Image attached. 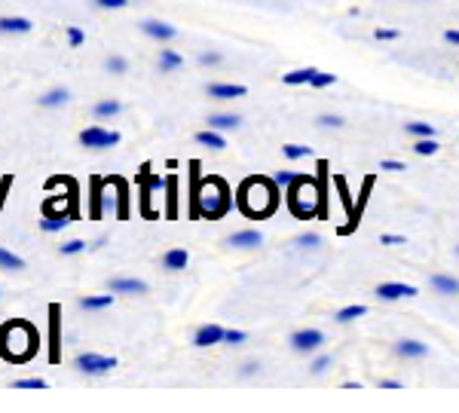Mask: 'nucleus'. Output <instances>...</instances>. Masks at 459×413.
I'll use <instances>...</instances> for the list:
<instances>
[{
    "mask_svg": "<svg viewBox=\"0 0 459 413\" xmlns=\"http://www.w3.org/2000/svg\"><path fill=\"white\" fill-rule=\"evenodd\" d=\"M364 312H367V310H364L362 303H356V306H346V310H340V312H337V321H340V325H349V321L362 318Z\"/></svg>",
    "mask_w": 459,
    "mask_h": 413,
    "instance_id": "nucleus-25",
    "label": "nucleus"
},
{
    "mask_svg": "<svg viewBox=\"0 0 459 413\" xmlns=\"http://www.w3.org/2000/svg\"><path fill=\"white\" fill-rule=\"evenodd\" d=\"M116 141H120V132H108V129H101V126H89L80 132V144L89 150H108V147H114Z\"/></svg>",
    "mask_w": 459,
    "mask_h": 413,
    "instance_id": "nucleus-1",
    "label": "nucleus"
},
{
    "mask_svg": "<svg viewBox=\"0 0 459 413\" xmlns=\"http://www.w3.org/2000/svg\"><path fill=\"white\" fill-rule=\"evenodd\" d=\"M327 367H331V355H319L316 362H312V367H310V371H312V373H325Z\"/></svg>",
    "mask_w": 459,
    "mask_h": 413,
    "instance_id": "nucleus-37",
    "label": "nucleus"
},
{
    "mask_svg": "<svg viewBox=\"0 0 459 413\" xmlns=\"http://www.w3.org/2000/svg\"><path fill=\"white\" fill-rule=\"evenodd\" d=\"M34 28L31 18H22V16H3L0 18V34H28Z\"/></svg>",
    "mask_w": 459,
    "mask_h": 413,
    "instance_id": "nucleus-8",
    "label": "nucleus"
},
{
    "mask_svg": "<svg viewBox=\"0 0 459 413\" xmlns=\"http://www.w3.org/2000/svg\"><path fill=\"white\" fill-rule=\"evenodd\" d=\"M141 31H144L147 37H153V40H160V43H169L175 34H178L172 25H169V22H160V18H144V22H141Z\"/></svg>",
    "mask_w": 459,
    "mask_h": 413,
    "instance_id": "nucleus-4",
    "label": "nucleus"
},
{
    "mask_svg": "<svg viewBox=\"0 0 459 413\" xmlns=\"http://www.w3.org/2000/svg\"><path fill=\"white\" fill-rule=\"evenodd\" d=\"M110 291H116V294H144V291H147V285H144L141 279H126V275H120V279H110Z\"/></svg>",
    "mask_w": 459,
    "mask_h": 413,
    "instance_id": "nucleus-11",
    "label": "nucleus"
},
{
    "mask_svg": "<svg viewBox=\"0 0 459 413\" xmlns=\"http://www.w3.org/2000/svg\"><path fill=\"white\" fill-rule=\"evenodd\" d=\"M429 285L435 288V291H441V294H459V279H454V275L438 273V275H432V279H429Z\"/></svg>",
    "mask_w": 459,
    "mask_h": 413,
    "instance_id": "nucleus-15",
    "label": "nucleus"
},
{
    "mask_svg": "<svg viewBox=\"0 0 459 413\" xmlns=\"http://www.w3.org/2000/svg\"><path fill=\"white\" fill-rule=\"evenodd\" d=\"M404 129L413 138H435V126H429V123H408Z\"/></svg>",
    "mask_w": 459,
    "mask_h": 413,
    "instance_id": "nucleus-26",
    "label": "nucleus"
},
{
    "mask_svg": "<svg viewBox=\"0 0 459 413\" xmlns=\"http://www.w3.org/2000/svg\"><path fill=\"white\" fill-rule=\"evenodd\" d=\"M101 187H104L101 178L92 181V208H89V218H101Z\"/></svg>",
    "mask_w": 459,
    "mask_h": 413,
    "instance_id": "nucleus-22",
    "label": "nucleus"
},
{
    "mask_svg": "<svg viewBox=\"0 0 459 413\" xmlns=\"http://www.w3.org/2000/svg\"><path fill=\"white\" fill-rule=\"evenodd\" d=\"M25 266V260L18 258V254H12V251H6V248H0V270H22Z\"/></svg>",
    "mask_w": 459,
    "mask_h": 413,
    "instance_id": "nucleus-23",
    "label": "nucleus"
},
{
    "mask_svg": "<svg viewBox=\"0 0 459 413\" xmlns=\"http://www.w3.org/2000/svg\"><path fill=\"white\" fill-rule=\"evenodd\" d=\"M377 40H398L401 37V31H395V28H377Z\"/></svg>",
    "mask_w": 459,
    "mask_h": 413,
    "instance_id": "nucleus-36",
    "label": "nucleus"
},
{
    "mask_svg": "<svg viewBox=\"0 0 459 413\" xmlns=\"http://www.w3.org/2000/svg\"><path fill=\"white\" fill-rule=\"evenodd\" d=\"M208 126L218 129V132H227V129H239L242 116L239 114H212L208 116Z\"/></svg>",
    "mask_w": 459,
    "mask_h": 413,
    "instance_id": "nucleus-12",
    "label": "nucleus"
},
{
    "mask_svg": "<svg viewBox=\"0 0 459 413\" xmlns=\"http://www.w3.org/2000/svg\"><path fill=\"white\" fill-rule=\"evenodd\" d=\"M80 251H86V242H83V239H71V242H64V245H62L64 258H71V254H80Z\"/></svg>",
    "mask_w": 459,
    "mask_h": 413,
    "instance_id": "nucleus-30",
    "label": "nucleus"
},
{
    "mask_svg": "<svg viewBox=\"0 0 459 413\" xmlns=\"http://www.w3.org/2000/svg\"><path fill=\"white\" fill-rule=\"evenodd\" d=\"M108 71H110V74H123V71H126V58L110 55L108 58Z\"/></svg>",
    "mask_w": 459,
    "mask_h": 413,
    "instance_id": "nucleus-34",
    "label": "nucleus"
},
{
    "mask_svg": "<svg viewBox=\"0 0 459 413\" xmlns=\"http://www.w3.org/2000/svg\"><path fill=\"white\" fill-rule=\"evenodd\" d=\"M380 386H383V389H398V386H401V383H398V379H383V383H380Z\"/></svg>",
    "mask_w": 459,
    "mask_h": 413,
    "instance_id": "nucleus-46",
    "label": "nucleus"
},
{
    "mask_svg": "<svg viewBox=\"0 0 459 413\" xmlns=\"http://www.w3.org/2000/svg\"><path fill=\"white\" fill-rule=\"evenodd\" d=\"M129 0H95V6H101V10H123Z\"/></svg>",
    "mask_w": 459,
    "mask_h": 413,
    "instance_id": "nucleus-38",
    "label": "nucleus"
},
{
    "mask_svg": "<svg viewBox=\"0 0 459 413\" xmlns=\"http://www.w3.org/2000/svg\"><path fill=\"white\" fill-rule=\"evenodd\" d=\"M316 74H319V68H297V71H288V74H285V86H303V83H310Z\"/></svg>",
    "mask_w": 459,
    "mask_h": 413,
    "instance_id": "nucleus-17",
    "label": "nucleus"
},
{
    "mask_svg": "<svg viewBox=\"0 0 459 413\" xmlns=\"http://www.w3.org/2000/svg\"><path fill=\"white\" fill-rule=\"evenodd\" d=\"M224 327L221 325H202L199 331H196V337H193V343L196 346H202V349H206V346H214V343H224Z\"/></svg>",
    "mask_w": 459,
    "mask_h": 413,
    "instance_id": "nucleus-7",
    "label": "nucleus"
},
{
    "mask_svg": "<svg viewBox=\"0 0 459 413\" xmlns=\"http://www.w3.org/2000/svg\"><path fill=\"white\" fill-rule=\"evenodd\" d=\"M404 236H395V233H389V236H383V245H404Z\"/></svg>",
    "mask_w": 459,
    "mask_h": 413,
    "instance_id": "nucleus-43",
    "label": "nucleus"
},
{
    "mask_svg": "<svg viewBox=\"0 0 459 413\" xmlns=\"http://www.w3.org/2000/svg\"><path fill=\"white\" fill-rule=\"evenodd\" d=\"M297 245H300V248H319L321 239H319V236H300Z\"/></svg>",
    "mask_w": 459,
    "mask_h": 413,
    "instance_id": "nucleus-40",
    "label": "nucleus"
},
{
    "mask_svg": "<svg viewBox=\"0 0 459 413\" xmlns=\"http://www.w3.org/2000/svg\"><path fill=\"white\" fill-rule=\"evenodd\" d=\"M227 242L233 248H258L260 242H264V236H260L258 229H239V233H233Z\"/></svg>",
    "mask_w": 459,
    "mask_h": 413,
    "instance_id": "nucleus-9",
    "label": "nucleus"
},
{
    "mask_svg": "<svg viewBox=\"0 0 459 413\" xmlns=\"http://www.w3.org/2000/svg\"><path fill=\"white\" fill-rule=\"evenodd\" d=\"M187 251H184V248H172V251H166L162 254V270H169V273H181L184 266H187Z\"/></svg>",
    "mask_w": 459,
    "mask_h": 413,
    "instance_id": "nucleus-10",
    "label": "nucleus"
},
{
    "mask_svg": "<svg viewBox=\"0 0 459 413\" xmlns=\"http://www.w3.org/2000/svg\"><path fill=\"white\" fill-rule=\"evenodd\" d=\"M199 64H221L218 52H199Z\"/></svg>",
    "mask_w": 459,
    "mask_h": 413,
    "instance_id": "nucleus-41",
    "label": "nucleus"
},
{
    "mask_svg": "<svg viewBox=\"0 0 459 413\" xmlns=\"http://www.w3.org/2000/svg\"><path fill=\"white\" fill-rule=\"evenodd\" d=\"M16 389H46V379L40 377H25V379H16Z\"/></svg>",
    "mask_w": 459,
    "mask_h": 413,
    "instance_id": "nucleus-28",
    "label": "nucleus"
},
{
    "mask_svg": "<svg viewBox=\"0 0 459 413\" xmlns=\"http://www.w3.org/2000/svg\"><path fill=\"white\" fill-rule=\"evenodd\" d=\"M282 153H285L288 160H303V156L312 153V147H306V144H285V147H282Z\"/></svg>",
    "mask_w": 459,
    "mask_h": 413,
    "instance_id": "nucleus-27",
    "label": "nucleus"
},
{
    "mask_svg": "<svg viewBox=\"0 0 459 413\" xmlns=\"http://www.w3.org/2000/svg\"><path fill=\"white\" fill-rule=\"evenodd\" d=\"M68 43H71V46H83V43H86V34H83V28L71 25V28H68Z\"/></svg>",
    "mask_w": 459,
    "mask_h": 413,
    "instance_id": "nucleus-32",
    "label": "nucleus"
},
{
    "mask_svg": "<svg viewBox=\"0 0 459 413\" xmlns=\"http://www.w3.org/2000/svg\"><path fill=\"white\" fill-rule=\"evenodd\" d=\"M68 224H71V214H55V218H46V214H43L40 229H43V233H62Z\"/></svg>",
    "mask_w": 459,
    "mask_h": 413,
    "instance_id": "nucleus-20",
    "label": "nucleus"
},
{
    "mask_svg": "<svg viewBox=\"0 0 459 413\" xmlns=\"http://www.w3.org/2000/svg\"><path fill=\"white\" fill-rule=\"evenodd\" d=\"M380 300H401V297H417V288L404 285V281H386V285L377 288Z\"/></svg>",
    "mask_w": 459,
    "mask_h": 413,
    "instance_id": "nucleus-5",
    "label": "nucleus"
},
{
    "mask_svg": "<svg viewBox=\"0 0 459 413\" xmlns=\"http://www.w3.org/2000/svg\"><path fill=\"white\" fill-rule=\"evenodd\" d=\"M160 68L162 71H178V68H184V58L175 49H162L160 52Z\"/></svg>",
    "mask_w": 459,
    "mask_h": 413,
    "instance_id": "nucleus-21",
    "label": "nucleus"
},
{
    "mask_svg": "<svg viewBox=\"0 0 459 413\" xmlns=\"http://www.w3.org/2000/svg\"><path fill=\"white\" fill-rule=\"evenodd\" d=\"M77 367H80L86 377H104V373H110L116 367V358L98 355V352H86V355L77 358Z\"/></svg>",
    "mask_w": 459,
    "mask_h": 413,
    "instance_id": "nucleus-2",
    "label": "nucleus"
},
{
    "mask_svg": "<svg viewBox=\"0 0 459 413\" xmlns=\"http://www.w3.org/2000/svg\"><path fill=\"white\" fill-rule=\"evenodd\" d=\"M120 110H123V104L116 101V98H104V101L95 104V110H92V114H95L98 120H108V116H116Z\"/></svg>",
    "mask_w": 459,
    "mask_h": 413,
    "instance_id": "nucleus-18",
    "label": "nucleus"
},
{
    "mask_svg": "<svg viewBox=\"0 0 459 413\" xmlns=\"http://www.w3.org/2000/svg\"><path fill=\"white\" fill-rule=\"evenodd\" d=\"M208 95L218 98V101H233V98H242L245 95V86H239V83H208Z\"/></svg>",
    "mask_w": 459,
    "mask_h": 413,
    "instance_id": "nucleus-6",
    "label": "nucleus"
},
{
    "mask_svg": "<svg viewBox=\"0 0 459 413\" xmlns=\"http://www.w3.org/2000/svg\"><path fill=\"white\" fill-rule=\"evenodd\" d=\"M71 101V92L68 89H49L46 95H40V108H62V104Z\"/></svg>",
    "mask_w": 459,
    "mask_h": 413,
    "instance_id": "nucleus-16",
    "label": "nucleus"
},
{
    "mask_svg": "<svg viewBox=\"0 0 459 413\" xmlns=\"http://www.w3.org/2000/svg\"><path fill=\"white\" fill-rule=\"evenodd\" d=\"M334 83H337V77H334V74H321V71H319V74L310 80V86H316V89H325V86H334Z\"/></svg>",
    "mask_w": 459,
    "mask_h": 413,
    "instance_id": "nucleus-31",
    "label": "nucleus"
},
{
    "mask_svg": "<svg viewBox=\"0 0 459 413\" xmlns=\"http://www.w3.org/2000/svg\"><path fill=\"white\" fill-rule=\"evenodd\" d=\"M325 343V334L316 331V327H306V331H297L291 337V346L297 352H312V349H319V346Z\"/></svg>",
    "mask_w": 459,
    "mask_h": 413,
    "instance_id": "nucleus-3",
    "label": "nucleus"
},
{
    "mask_svg": "<svg viewBox=\"0 0 459 413\" xmlns=\"http://www.w3.org/2000/svg\"><path fill=\"white\" fill-rule=\"evenodd\" d=\"M258 371H260V364H254V362H251V364L242 367V377H251V373H258Z\"/></svg>",
    "mask_w": 459,
    "mask_h": 413,
    "instance_id": "nucleus-45",
    "label": "nucleus"
},
{
    "mask_svg": "<svg viewBox=\"0 0 459 413\" xmlns=\"http://www.w3.org/2000/svg\"><path fill=\"white\" fill-rule=\"evenodd\" d=\"M196 141H199L202 147H212V150H224V147H227L224 135H221L218 129H212V126H208L206 132H196Z\"/></svg>",
    "mask_w": 459,
    "mask_h": 413,
    "instance_id": "nucleus-14",
    "label": "nucleus"
},
{
    "mask_svg": "<svg viewBox=\"0 0 459 413\" xmlns=\"http://www.w3.org/2000/svg\"><path fill=\"white\" fill-rule=\"evenodd\" d=\"M380 166H383L386 172H401L404 162H398V160H386V162H380Z\"/></svg>",
    "mask_w": 459,
    "mask_h": 413,
    "instance_id": "nucleus-42",
    "label": "nucleus"
},
{
    "mask_svg": "<svg viewBox=\"0 0 459 413\" xmlns=\"http://www.w3.org/2000/svg\"><path fill=\"white\" fill-rule=\"evenodd\" d=\"M166 187H169V218H175V214H178V193H175V190H178V178H166Z\"/></svg>",
    "mask_w": 459,
    "mask_h": 413,
    "instance_id": "nucleus-24",
    "label": "nucleus"
},
{
    "mask_svg": "<svg viewBox=\"0 0 459 413\" xmlns=\"http://www.w3.org/2000/svg\"><path fill=\"white\" fill-rule=\"evenodd\" d=\"M398 355L401 358H425L429 355V346L419 343V340H401V343H398Z\"/></svg>",
    "mask_w": 459,
    "mask_h": 413,
    "instance_id": "nucleus-13",
    "label": "nucleus"
},
{
    "mask_svg": "<svg viewBox=\"0 0 459 413\" xmlns=\"http://www.w3.org/2000/svg\"><path fill=\"white\" fill-rule=\"evenodd\" d=\"M245 337H248L245 331H227V334H224V343H230V346H239V343H245Z\"/></svg>",
    "mask_w": 459,
    "mask_h": 413,
    "instance_id": "nucleus-35",
    "label": "nucleus"
},
{
    "mask_svg": "<svg viewBox=\"0 0 459 413\" xmlns=\"http://www.w3.org/2000/svg\"><path fill=\"white\" fill-rule=\"evenodd\" d=\"M319 126H334V129H340V126H343V116H334V114L319 116Z\"/></svg>",
    "mask_w": 459,
    "mask_h": 413,
    "instance_id": "nucleus-39",
    "label": "nucleus"
},
{
    "mask_svg": "<svg viewBox=\"0 0 459 413\" xmlns=\"http://www.w3.org/2000/svg\"><path fill=\"white\" fill-rule=\"evenodd\" d=\"M444 40H447V43H454V46H459V28H450L447 34H444Z\"/></svg>",
    "mask_w": 459,
    "mask_h": 413,
    "instance_id": "nucleus-44",
    "label": "nucleus"
},
{
    "mask_svg": "<svg viewBox=\"0 0 459 413\" xmlns=\"http://www.w3.org/2000/svg\"><path fill=\"white\" fill-rule=\"evenodd\" d=\"M275 187H291V184L294 181H297V175H294V172H275Z\"/></svg>",
    "mask_w": 459,
    "mask_h": 413,
    "instance_id": "nucleus-33",
    "label": "nucleus"
},
{
    "mask_svg": "<svg viewBox=\"0 0 459 413\" xmlns=\"http://www.w3.org/2000/svg\"><path fill=\"white\" fill-rule=\"evenodd\" d=\"M114 303V297L110 294H95V297H83L80 300V306L86 312H98V310H108V306Z\"/></svg>",
    "mask_w": 459,
    "mask_h": 413,
    "instance_id": "nucleus-19",
    "label": "nucleus"
},
{
    "mask_svg": "<svg viewBox=\"0 0 459 413\" xmlns=\"http://www.w3.org/2000/svg\"><path fill=\"white\" fill-rule=\"evenodd\" d=\"M417 150L419 156H432V153H438V141H432V138H423V141H417Z\"/></svg>",
    "mask_w": 459,
    "mask_h": 413,
    "instance_id": "nucleus-29",
    "label": "nucleus"
}]
</instances>
